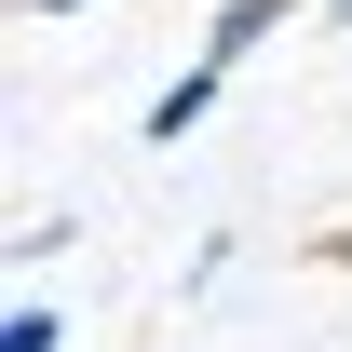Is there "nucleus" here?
Segmentation results:
<instances>
[{
	"mask_svg": "<svg viewBox=\"0 0 352 352\" xmlns=\"http://www.w3.org/2000/svg\"><path fill=\"white\" fill-rule=\"evenodd\" d=\"M271 28H285V0H230V14H217V41H204V68H244Z\"/></svg>",
	"mask_w": 352,
	"mask_h": 352,
	"instance_id": "f03ea898",
	"label": "nucleus"
},
{
	"mask_svg": "<svg viewBox=\"0 0 352 352\" xmlns=\"http://www.w3.org/2000/svg\"><path fill=\"white\" fill-rule=\"evenodd\" d=\"M217 82H230V68H176V82L149 95V149H176V135L204 122V109H217Z\"/></svg>",
	"mask_w": 352,
	"mask_h": 352,
	"instance_id": "f257e3e1",
	"label": "nucleus"
},
{
	"mask_svg": "<svg viewBox=\"0 0 352 352\" xmlns=\"http://www.w3.org/2000/svg\"><path fill=\"white\" fill-rule=\"evenodd\" d=\"M28 14H82V0H28Z\"/></svg>",
	"mask_w": 352,
	"mask_h": 352,
	"instance_id": "20e7f679",
	"label": "nucleus"
},
{
	"mask_svg": "<svg viewBox=\"0 0 352 352\" xmlns=\"http://www.w3.org/2000/svg\"><path fill=\"white\" fill-rule=\"evenodd\" d=\"M339 14H352V0H339Z\"/></svg>",
	"mask_w": 352,
	"mask_h": 352,
	"instance_id": "39448f33",
	"label": "nucleus"
},
{
	"mask_svg": "<svg viewBox=\"0 0 352 352\" xmlns=\"http://www.w3.org/2000/svg\"><path fill=\"white\" fill-rule=\"evenodd\" d=\"M0 352H68V325H54V311H14V325H0Z\"/></svg>",
	"mask_w": 352,
	"mask_h": 352,
	"instance_id": "7ed1b4c3",
	"label": "nucleus"
}]
</instances>
